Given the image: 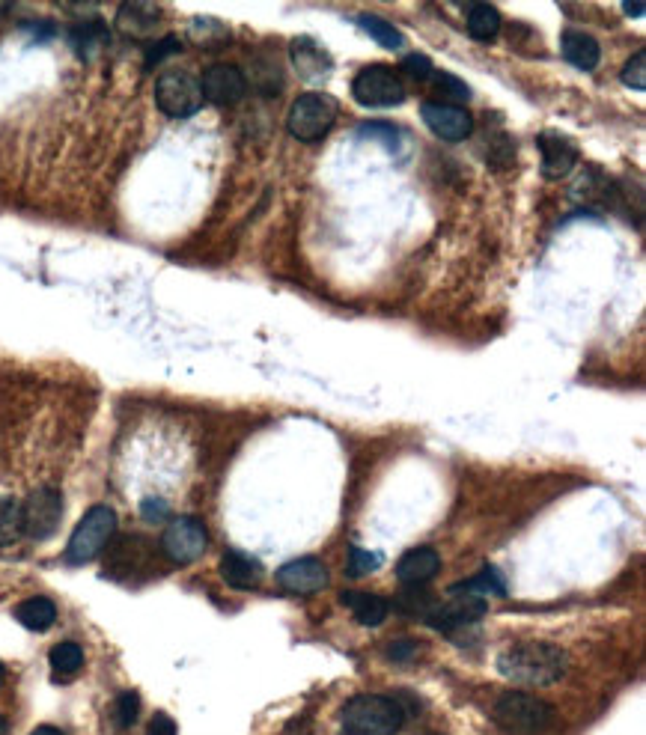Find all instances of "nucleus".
<instances>
[{
    "instance_id": "obj_1",
    "label": "nucleus",
    "mask_w": 646,
    "mask_h": 735,
    "mask_svg": "<svg viewBox=\"0 0 646 735\" xmlns=\"http://www.w3.org/2000/svg\"><path fill=\"white\" fill-rule=\"evenodd\" d=\"M566 670H569V655L557 643H545V640H521L498 655V673L516 685H530V688L554 685L566 676Z\"/></svg>"
},
{
    "instance_id": "obj_2",
    "label": "nucleus",
    "mask_w": 646,
    "mask_h": 735,
    "mask_svg": "<svg viewBox=\"0 0 646 735\" xmlns=\"http://www.w3.org/2000/svg\"><path fill=\"white\" fill-rule=\"evenodd\" d=\"M405 724V709L382 694H358L343 706V730L349 735H396Z\"/></svg>"
},
{
    "instance_id": "obj_3",
    "label": "nucleus",
    "mask_w": 646,
    "mask_h": 735,
    "mask_svg": "<svg viewBox=\"0 0 646 735\" xmlns=\"http://www.w3.org/2000/svg\"><path fill=\"white\" fill-rule=\"evenodd\" d=\"M495 724L507 735H542L554 724V709L527 691H507L495 700Z\"/></svg>"
},
{
    "instance_id": "obj_4",
    "label": "nucleus",
    "mask_w": 646,
    "mask_h": 735,
    "mask_svg": "<svg viewBox=\"0 0 646 735\" xmlns=\"http://www.w3.org/2000/svg\"><path fill=\"white\" fill-rule=\"evenodd\" d=\"M117 536V512L111 506H93L84 512V518L78 521L75 533L69 536V545H66V563L72 566H84V563H93L108 545L111 539Z\"/></svg>"
},
{
    "instance_id": "obj_5",
    "label": "nucleus",
    "mask_w": 646,
    "mask_h": 735,
    "mask_svg": "<svg viewBox=\"0 0 646 735\" xmlns=\"http://www.w3.org/2000/svg\"><path fill=\"white\" fill-rule=\"evenodd\" d=\"M155 105L170 120H188L203 108L200 78L188 69H164L155 78Z\"/></svg>"
},
{
    "instance_id": "obj_6",
    "label": "nucleus",
    "mask_w": 646,
    "mask_h": 735,
    "mask_svg": "<svg viewBox=\"0 0 646 735\" xmlns=\"http://www.w3.org/2000/svg\"><path fill=\"white\" fill-rule=\"evenodd\" d=\"M337 117H340V108L328 93H304L292 102L286 114V128L295 140L316 143L334 128Z\"/></svg>"
},
{
    "instance_id": "obj_7",
    "label": "nucleus",
    "mask_w": 646,
    "mask_h": 735,
    "mask_svg": "<svg viewBox=\"0 0 646 735\" xmlns=\"http://www.w3.org/2000/svg\"><path fill=\"white\" fill-rule=\"evenodd\" d=\"M352 96L364 108H396V105L405 102L408 93H405V84H402L399 72H393V66L373 63V66H364L355 75Z\"/></svg>"
},
{
    "instance_id": "obj_8",
    "label": "nucleus",
    "mask_w": 646,
    "mask_h": 735,
    "mask_svg": "<svg viewBox=\"0 0 646 735\" xmlns=\"http://www.w3.org/2000/svg\"><path fill=\"white\" fill-rule=\"evenodd\" d=\"M206 548H209V530L203 527L200 518H191V515L173 518L161 536V551L176 566L197 563L206 554Z\"/></svg>"
},
{
    "instance_id": "obj_9",
    "label": "nucleus",
    "mask_w": 646,
    "mask_h": 735,
    "mask_svg": "<svg viewBox=\"0 0 646 735\" xmlns=\"http://www.w3.org/2000/svg\"><path fill=\"white\" fill-rule=\"evenodd\" d=\"M63 518V497L51 486L30 491L21 503V536H30L36 542L51 539Z\"/></svg>"
},
{
    "instance_id": "obj_10",
    "label": "nucleus",
    "mask_w": 646,
    "mask_h": 735,
    "mask_svg": "<svg viewBox=\"0 0 646 735\" xmlns=\"http://www.w3.org/2000/svg\"><path fill=\"white\" fill-rule=\"evenodd\" d=\"M200 90H203V102H212L218 108H230V105H239L245 99L248 78L233 63H215L203 72Z\"/></svg>"
},
{
    "instance_id": "obj_11",
    "label": "nucleus",
    "mask_w": 646,
    "mask_h": 735,
    "mask_svg": "<svg viewBox=\"0 0 646 735\" xmlns=\"http://www.w3.org/2000/svg\"><path fill=\"white\" fill-rule=\"evenodd\" d=\"M420 117L426 128L447 140V143H462L471 137L474 131V117L462 108V105H450V102H423L420 105Z\"/></svg>"
},
{
    "instance_id": "obj_12",
    "label": "nucleus",
    "mask_w": 646,
    "mask_h": 735,
    "mask_svg": "<svg viewBox=\"0 0 646 735\" xmlns=\"http://www.w3.org/2000/svg\"><path fill=\"white\" fill-rule=\"evenodd\" d=\"M536 146H539V155H542L539 170H542V176L551 179V182L566 179V176L578 167V161H581V152H578L575 140L566 137V134L545 131V134L536 137Z\"/></svg>"
},
{
    "instance_id": "obj_13",
    "label": "nucleus",
    "mask_w": 646,
    "mask_h": 735,
    "mask_svg": "<svg viewBox=\"0 0 646 735\" xmlns=\"http://www.w3.org/2000/svg\"><path fill=\"white\" fill-rule=\"evenodd\" d=\"M328 581H331V575H328L325 563L316 557H298V560H289L286 566L277 569V584L295 596L319 593L328 587Z\"/></svg>"
},
{
    "instance_id": "obj_14",
    "label": "nucleus",
    "mask_w": 646,
    "mask_h": 735,
    "mask_svg": "<svg viewBox=\"0 0 646 735\" xmlns=\"http://www.w3.org/2000/svg\"><path fill=\"white\" fill-rule=\"evenodd\" d=\"M438 569H441V554L429 545H420V548H411L399 557L396 578L405 587H423L438 575Z\"/></svg>"
},
{
    "instance_id": "obj_15",
    "label": "nucleus",
    "mask_w": 646,
    "mask_h": 735,
    "mask_svg": "<svg viewBox=\"0 0 646 735\" xmlns=\"http://www.w3.org/2000/svg\"><path fill=\"white\" fill-rule=\"evenodd\" d=\"M289 57H292V66L298 69V75H301L304 81H322V78H328L331 69H334L331 54H328L319 42H313L310 36L292 39Z\"/></svg>"
},
{
    "instance_id": "obj_16",
    "label": "nucleus",
    "mask_w": 646,
    "mask_h": 735,
    "mask_svg": "<svg viewBox=\"0 0 646 735\" xmlns=\"http://www.w3.org/2000/svg\"><path fill=\"white\" fill-rule=\"evenodd\" d=\"M221 578L233 590H257L262 584V566H259V560L242 554V551H227L221 557Z\"/></svg>"
},
{
    "instance_id": "obj_17",
    "label": "nucleus",
    "mask_w": 646,
    "mask_h": 735,
    "mask_svg": "<svg viewBox=\"0 0 646 735\" xmlns=\"http://www.w3.org/2000/svg\"><path fill=\"white\" fill-rule=\"evenodd\" d=\"M560 51L575 69H584V72H593L599 66V60H602L599 42L590 33H584V30H566L560 36Z\"/></svg>"
},
{
    "instance_id": "obj_18",
    "label": "nucleus",
    "mask_w": 646,
    "mask_h": 735,
    "mask_svg": "<svg viewBox=\"0 0 646 735\" xmlns=\"http://www.w3.org/2000/svg\"><path fill=\"white\" fill-rule=\"evenodd\" d=\"M158 18H161V6L155 3H123L117 12V27L126 36L143 39L158 27Z\"/></svg>"
},
{
    "instance_id": "obj_19",
    "label": "nucleus",
    "mask_w": 646,
    "mask_h": 735,
    "mask_svg": "<svg viewBox=\"0 0 646 735\" xmlns=\"http://www.w3.org/2000/svg\"><path fill=\"white\" fill-rule=\"evenodd\" d=\"M340 602L349 608V611L355 613V619L361 622V625H367V628H376V625H382L385 619H388L390 613V605L382 599V596H376V593H361V590H349V593H343L340 596Z\"/></svg>"
},
{
    "instance_id": "obj_20",
    "label": "nucleus",
    "mask_w": 646,
    "mask_h": 735,
    "mask_svg": "<svg viewBox=\"0 0 646 735\" xmlns=\"http://www.w3.org/2000/svg\"><path fill=\"white\" fill-rule=\"evenodd\" d=\"M447 593H462V596L489 599V596H507V584H504V575H501L495 566H483L474 578L453 584Z\"/></svg>"
},
{
    "instance_id": "obj_21",
    "label": "nucleus",
    "mask_w": 646,
    "mask_h": 735,
    "mask_svg": "<svg viewBox=\"0 0 646 735\" xmlns=\"http://www.w3.org/2000/svg\"><path fill=\"white\" fill-rule=\"evenodd\" d=\"M15 619L27 628V631H48L54 622H57V605L45 596H33V599H24L18 608H15Z\"/></svg>"
},
{
    "instance_id": "obj_22",
    "label": "nucleus",
    "mask_w": 646,
    "mask_h": 735,
    "mask_svg": "<svg viewBox=\"0 0 646 735\" xmlns=\"http://www.w3.org/2000/svg\"><path fill=\"white\" fill-rule=\"evenodd\" d=\"M501 12L489 3H474L468 9V18H465V27L471 33V39L477 42H492L498 33H501Z\"/></svg>"
},
{
    "instance_id": "obj_23",
    "label": "nucleus",
    "mask_w": 646,
    "mask_h": 735,
    "mask_svg": "<svg viewBox=\"0 0 646 735\" xmlns=\"http://www.w3.org/2000/svg\"><path fill=\"white\" fill-rule=\"evenodd\" d=\"M102 45H108V27L93 18V21H84L72 30V48L81 54V57H93Z\"/></svg>"
},
{
    "instance_id": "obj_24",
    "label": "nucleus",
    "mask_w": 646,
    "mask_h": 735,
    "mask_svg": "<svg viewBox=\"0 0 646 735\" xmlns=\"http://www.w3.org/2000/svg\"><path fill=\"white\" fill-rule=\"evenodd\" d=\"M48 661H51V670L57 676H75L84 667V649L72 640H63L51 649Z\"/></svg>"
},
{
    "instance_id": "obj_25",
    "label": "nucleus",
    "mask_w": 646,
    "mask_h": 735,
    "mask_svg": "<svg viewBox=\"0 0 646 735\" xmlns=\"http://www.w3.org/2000/svg\"><path fill=\"white\" fill-rule=\"evenodd\" d=\"M21 539V500L0 497V548Z\"/></svg>"
},
{
    "instance_id": "obj_26",
    "label": "nucleus",
    "mask_w": 646,
    "mask_h": 735,
    "mask_svg": "<svg viewBox=\"0 0 646 735\" xmlns=\"http://www.w3.org/2000/svg\"><path fill=\"white\" fill-rule=\"evenodd\" d=\"M358 24L382 45V48H390V51H396V48H402L405 45V39H402V33L390 24V21H385V18H379V15H361L358 18Z\"/></svg>"
},
{
    "instance_id": "obj_27",
    "label": "nucleus",
    "mask_w": 646,
    "mask_h": 735,
    "mask_svg": "<svg viewBox=\"0 0 646 735\" xmlns=\"http://www.w3.org/2000/svg\"><path fill=\"white\" fill-rule=\"evenodd\" d=\"M382 566V554L376 551H364V548H352L349 551V566H346V575L349 578H364V575H373L376 569Z\"/></svg>"
},
{
    "instance_id": "obj_28",
    "label": "nucleus",
    "mask_w": 646,
    "mask_h": 735,
    "mask_svg": "<svg viewBox=\"0 0 646 735\" xmlns=\"http://www.w3.org/2000/svg\"><path fill=\"white\" fill-rule=\"evenodd\" d=\"M429 81L435 84V90H441V96H447V99H450V105H456V102H468V99H471L468 84H465V81H459V78H453V75H447V72H438V69H435V75H432Z\"/></svg>"
},
{
    "instance_id": "obj_29",
    "label": "nucleus",
    "mask_w": 646,
    "mask_h": 735,
    "mask_svg": "<svg viewBox=\"0 0 646 735\" xmlns=\"http://www.w3.org/2000/svg\"><path fill=\"white\" fill-rule=\"evenodd\" d=\"M620 78H623V84H626V87H632V90H644L646 87V51L644 48H638V51H635V54L626 60V66H623Z\"/></svg>"
},
{
    "instance_id": "obj_30",
    "label": "nucleus",
    "mask_w": 646,
    "mask_h": 735,
    "mask_svg": "<svg viewBox=\"0 0 646 735\" xmlns=\"http://www.w3.org/2000/svg\"><path fill=\"white\" fill-rule=\"evenodd\" d=\"M137 715H140V697H137L134 691H123V694L117 697V706H114L117 727L129 730L131 724L137 721Z\"/></svg>"
},
{
    "instance_id": "obj_31",
    "label": "nucleus",
    "mask_w": 646,
    "mask_h": 735,
    "mask_svg": "<svg viewBox=\"0 0 646 735\" xmlns=\"http://www.w3.org/2000/svg\"><path fill=\"white\" fill-rule=\"evenodd\" d=\"M399 69L411 78V81H417V84H423V81H429L432 75H435V66H432V60L429 57H423V54H408L402 63H399Z\"/></svg>"
},
{
    "instance_id": "obj_32",
    "label": "nucleus",
    "mask_w": 646,
    "mask_h": 735,
    "mask_svg": "<svg viewBox=\"0 0 646 735\" xmlns=\"http://www.w3.org/2000/svg\"><path fill=\"white\" fill-rule=\"evenodd\" d=\"M182 45H179V39L176 36H164V39H158V42H152V45H146V66L152 69V66H158L164 57H170V54H176Z\"/></svg>"
},
{
    "instance_id": "obj_33",
    "label": "nucleus",
    "mask_w": 646,
    "mask_h": 735,
    "mask_svg": "<svg viewBox=\"0 0 646 735\" xmlns=\"http://www.w3.org/2000/svg\"><path fill=\"white\" fill-rule=\"evenodd\" d=\"M140 515H143L146 521L158 524V521H164V518L170 515V506H167L161 497H146V500L140 503Z\"/></svg>"
},
{
    "instance_id": "obj_34",
    "label": "nucleus",
    "mask_w": 646,
    "mask_h": 735,
    "mask_svg": "<svg viewBox=\"0 0 646 735\" xmlns=\"http://www.w3.org/2000/svg\"><path fill=\"white\" fill-rule=\"evenodd\" d=\"M176 721L170 718V715H164V712H155L152 715V721H149V727H146V735H176Z\"/></svg>"
},
{
    "instance_id": "obj_35",
    "label": "nucleus",
    "mask_w": 646,
    "mask_h": 735,
    "mask_svg": "<svg viewBox=\"0 0 646 735\" xmlns=\"http://www.w3.org/2000/svg\"><path fill=\"white\" fill-rule=\"evenodd\" d=\"M417 649H414V643L411 640H399V643H393L388 649V655L393 661H408L411 655H414Z\"/></svg>"
},
{
    "instance_id": "obj_36",
    "label": "nucleus",
    "mask_w": 646,
    "mask_h": 735,
    "mask_svg": "<svg viewBox=\"0 0 646 735\" xmlns=\"http://www.w3.org/2000/svg\"><path fill=\"white\" fill-rule=\"evenodd\" d=\"M623 12L626 15H635V18H641L646 12V3L644 0H638V3H623Z\"/></svg>"
},
{
    "instance_id": "obj_37",
    "label": "nucleus",
    "mask_w": 646,
    "mask_h": 735,
    "mask_svg": "<svg viewBox=\"0 0 646 735\" xmlns=\"http://www.w3.org/2000/svg\"><path fill=\"white\" fill-rule=\"evenodd\" d=\"M30 735H66V733H63V730H57V727H48V724H45V727H36V730H33Z\"/></svg>"
},
{
    "instance_id": "obj_38",
    "label": "nucleus",
    "mask_w": 646,
    "mask_h": 735,
    "mask_svg": "<svg viewBox=\"0 0 646 735\" xmlns=\"http://www.w3.org/2000/svg\"><path fill=\"white\" fill-rule=\"evenodd\" d=\"M0 735H6V721L0 718Z\"/></svg>"
},
{
    "instance_id": "obj_39",
    "label": "nucleus",
    "mask_w": 646,
    "mask_h": 735,
    "mask_svg": "<svg viewBox=\"0 0 646 735\" xmlns=\"http://www.w3.org/2000/svg\"><path fill=\"white\" fill-rule=\"evenodd\" d=\"M3 676H6V670H3V664H0V682H3Z\"/></svg>"
},
{
    "instance_id": "obj_40",
    "label": "nucleus",
    "mask_w": 646,
    "mask_h": 735,
    "mask_svg": "<svg viewBox=\"0 0 646 735\" xmlns=\"http://www.w3.org/2000/svg\"><path fill=\"white\" fill-rule=\"evenodd\" d=\"M0 12H6V6H0Z\"/></svg>"
},
{
    "instance_id": "obj_41",
    "label": "nucleus",
    "mask_w": 646,
    "mask_h": 735,
    "mask_svg": "<svg viewBox=\"0 0 646 735\" xmlns=\"http://www.w3.org/2000/svg\"><path fill=\"white\" fill-rule=\"evenodd\" d=\"M343 735H349V733H343Z\"/></svg>"
},
{
    "instance_id": "obj_42",
    "label": "nucleus",
    "mask_w": 646,
    "mask_h": 735,
    "mask_svg": "<svg viewBox=\"0 0 646 735\" xmlns=\"http://www.w3.org/2000/svg\"><path fill=\"white\" fill-rule=\"evenodd\" d=\"M432 735H438V733H432Z\"/></svg>"
}]
</instances>
